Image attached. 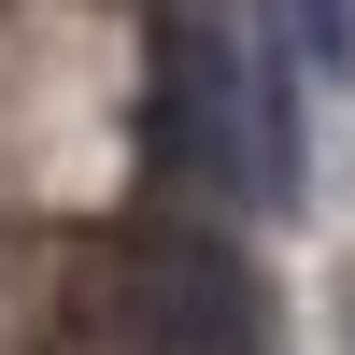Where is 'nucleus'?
Wrapping results in <instances>:
<instances>
[{
  "mask_svg": "<svg viewBox=\"0 0 355 355\" xmlns=\"http://www.w3.org/2000/svg\"><path fill=\"white\" fill-rule=\"evenodd\" d=\"M71 313L100 341H128V355H256L270 341L256 270L227 242H199V227H128V242H100L71 270Z\"/></svg>",
  "mask_w": 355,
  "mask_h": 355,
  "instance_id": "nucleus-1",
  "label": "nucleus"
},
{
  "mask_svg": "<svg viewBox=\"0 0 355 355\" xmlns=\"http://www.w3.org/2000/svg\"><path fill=\"white\" fill-rule=\"evenodd\" d=\"M284 43H299V71H355V0H284Z\"/></svg>",
  "mask_w": 355,
  "mask_h": 355,
  "instance_id": "nucleus-2",
  "label": "nucleus"
}]
</instances>
